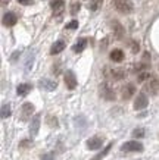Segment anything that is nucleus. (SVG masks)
I'll return each mask as SVG.
<instances>
[{"instance_id": "nucleus-23", "label": "nucleus", "mask_w": 159, "mask_h": 160, "mask_svg": "<svg viewBox=\"0 0 159 160\" xmlns=\"http://www.w3.org/2000/svg\"><path fill=\"white\" fill-rule=\"evenodd\" d=\"M10 116V106L9 104H3L2 106V118L3 119H6V118Z\"/></svg>"}, {"instance_id": "nucleus-16", "label": "nucleus", "mask_w": 159, "mask_h": 160, "mask_svg": "<svg viewBox=\"0 0 159 160\" xmlns=\"http://www.w3.org/2000/svg\"><path fill=\"white\" fill-rule=\"evenodd\" d=\"M65 47H66L65 41H62V40H59V41H55V44H53L52 49H50V54H59L63 49H65Z\"/></svg>"}, {"instance_id": "nucleus-15", "label": "nucleus", "mask_w": 159, "mask_h": 160, "mask_svg": "<svg viewBox=\"0 0 159 160\" xmlns=\"http://www.w3.org/2000/svg\"><path fill=\"white\" fill-rule=\"evenodd\" d=\"M109 58H111V60H114V62L119 63L124 60V52L121 49H114L111 52V54H109Z\"/></svg>"}, {"instance_id": "nucleus-18", "label": "nucleus", "mask_w": 159, "mask_h": 160, "mask_svg": "<svg viewBox=\"0 0 159 160\" xmlns=\"http://www.w3.org/2000/svg\"><path fill=\"white\" fill-rule=\"evenodd\" d=\"M111 78L114 81H121L122 78H125V71L121 68H116V69H112L111 71Z\"/></svg>"}, {"instance_id": "nucleus-33", "label": "nucleus", "mask_w": 159, "mask_h": 160, "mask_svg": "<svg viewBox=\"0 0 159 160\" xmlns=\"http://www.w3.org/2000/svg\"><path fill=\"white\" fill-rule=\"evenodd\" d=\"M59 65L61 63H56V66H53V73H56V75L59 73Z\"/></svg>"}, {"instance_id": "nucleus-7", "label": "nucleus", "mask_w": 159, "mask_h": 160, "mask_svg": "<svg viewBox=\"0 0 159 160\" xmlns=\"http://www.w3.org/2000/svg\"><path fill=\"white\" fill-rule=\"evenodd\" d=\"M33 113H34V104L24 103L22 107H21V121H28Z\"/></svg>"}, {"instance_id": "nucleus-35", "label": "nucleus", "mask_w": 159, "mask_h": 160, "mask_svg": "<svg viewBox=\"0 0 159 160\" xmlns=\"http://www.w3.org/2000/svg\"><path fill=\"white\" fill-rule=\"evenodd\" d=\"M18 54H19V52H15V53H13V56H12V60H15V59L18 58Z\"/></svg>"}, {"instance_id": "nucleus-3", "label": "nucleus", "mask_w": 159, "mask_h": 160, "mask_svg": "<svg viewBox=\"0 0 159 160\" xmlns=\"http://www.w3.org/2000/svg\"><path fill=\"white\" fill-rule=\"evenodd\" d=\"M100 96L108 102H114L115 100V92H114V88L109 85L108 82L102 84L100 85Z\"/></svg>"}, {"instance_id": "nucleus-36", "label": "nucleus", "mask_w": 159, "mask_h": 160, "mask_svg": "<svg viewBox=\"0 0 159 160\" xmlns=\"http://www.w3.org/2000/svg\"><path fill=\"white\" fill-rule=\"evenodd\" d=\"M10 0H2V3H3V5H6V3H9Z\"/></svg>"}, {"instance_id": "nucleus-22", "label": "nucleus", "mask_w": 159, "mask_h": 160, "mask_svg": "<svg viewBox=\"0 0 159 160\" xmlns=\"http://www.w3.org/2000/svg\"><path fill=\"white\" fill-rule=\"evenodd\" d=\"M46 123H47L50 128H58V126H59L58 118H56V116H52V115H49V116L46 118Z\"/></svg>"}, {"instance_id": "nucleus-25", "label": "nucleus", "mask_w": 159, "mask_h": 160, "mask_svg": "<svg viewBox=\"0 0 159 160\" xmlns=\"http://www.w3.org/2000/svg\"><path fill=\"white\" fill-rule=\"evenodd\" d=\"M130 49H131V52H133V53H139L140 46H139V43H137L135 40H131V41H130Z\"/></svg>"}, {"instance_id": "nucleus-8", "label": "nucleus", "mask_w": 159, "mask_h": 160, "mask_svg": "<svg viewBox=\"0 0 159 160\" xmlns=\"http://www.w3.org/2000/svg\"><path fill=\"white\" fill-rule=\"evenodd\" d=\"M134 94H135L134 84H125L124 87L121 88V96H122V98H124V100H130Z\"/></svg>"}, {"instance_id": "nucleus-27", "label": "nucleus", "mask_w": 159, "mask_h": 160, "mask_svg": "<svg viewBox=\"0 0 159 160\" xmlns=\"http://www.w3.org/2000/svg\"><path fill=\"white\" fill-rule=\"evenodd\" d=\"M80 8H81V5H80L78 2L72 3V6H71V15H77L78 10H80Z\"/></svg>"}, {"instance_id": "nucleus-10", "label": "nucleus", "mask_w": 159, "mask_h": 160, "mask_svg": "<svg viewBox=\"0 0 159 160\" xmlns=\"http://www.w3.org/2000/svg\"><path fill=\"white\" fill-rule=\"evenodd\" d=\"M40 122H41V115H35L33 118V121H31V125H29V134H31V137H35L39 134Z\"/></svg>"}, {"instance_id": "nucleus-21", "label": "nucleus", "mask_w": 159, "mask_h": 160, "mask_svg": "<svg viewBox=\"0 0 159 160\" xmlns=\"http://www.w3.org/2000/svg\"><path fill=\"white\" fill-rule=\"evenodd\" d=\"M112 146H114L112 142H111V144H108V146H106L105 148H103V151H100L99 154H96L94 157H93V160H102L106 154H108V153H109V150H111V147H112Z\"/></svg>"}, {"instance_id": "nucleus-32", "label": "nucleus", "mask_w": 159, "mask_h": 160, "mask_svg": "<svg viewBox=\"0 0 159 160\" xmlns=\"http://www.w3.org/2000/svg\"><path fill=\"white\" fill-rule=\"evenodd\" d=\"M21 5H24V6H28V5H31L33 3V0H18Z\"/></svg>"}, {"instance_id": "nucleus-14", "label": "nucleus", "mask_w": 159, "mask_h": 160, "mask_svg": "<svg viewBox=\"0 0 159 160\" xmlns=\"http://www.w3.org/2000/svg\"><path fill=\"white\" fill-rule=\"evenodd\" d=\"M50 6H52L55 15H61L63 12V9H65V2L63 0H53Z\"/></svg>"}, {"instance_id": "nucleus-13", "label": "nucleus", "mask_w": 159, "mask_h": 160, "mask_svg": "<svg viewBox=\"0 0 159 160\" xmlns=\"http://www.w3.org/2000/svg\"><path fill=\"white\" fill-rule=\"evenodd\" d=\"M40 88L41 90H46V91H53L55 88L58 87V84H56V81H52V79H47V78H44V79H41L39 82Z\"/></svg>"}, {"instance_id": "nucleus-29", "label": "nucleus", "mask_w": 159, "mask_h": 160, "mask_svg": "<svg viewBox=\"0 0 159 160\" xmlns=\"http://www.w3.org/2000/svg\"><path fill=\"white\" fill-rule=\"evenodd\" d=\"M75 28H78V21H71L66 25V29H75Z\"/></svg>"}, {"instance_id": "nucleus-4", "label": "nucleus", "mask_w": 159, "mask_h": 160, "mask_svg": "<svg viewBox=\"0 0 159 160\" xmlns=\"http://www.w3.org/2000/svg\"><path fill=\"white\" fill-rule=\"evenodd\" d=\"M145 91L149 92V94H152V96L158 94V91H159V78H150L145 85Z\"/></svg>"}, {"instance_id": "nucleus-17", "label": "nucleus", "mask_w": 159, "mask_h": 160, "mask_svg": "<svg viewBox=\"0 0 159 160\" xmlns=\"http://www.w3.org/2000/svg\"><path fill=\"white\" fill-rule=\"evenodd\" d=\"M31 90H33V85L28 82H24V84H19V85H18L16 92H18V96H27Z\"/></svg>"}, {"instance_id": "nucleus-12", "label": "nucleus", "mask_w": 159, "mask_h": 160, "mask_svg": "<svg viewBox=\"0 0 159 160\" xmlns=\"http://www.w3.org/2000/svg\"><path fill=\"white\" fill-rule=\"evenodd\" d=\"M16 22H18V16L13 12H6L3 15V25L5 27H13Z\"/></svg>"}, {"instance_id": "nucleus-11", "label": "nucleus", "mask_w": 159, "mask_h": 160, "mask_svg": "<svg viewBox=\"0 0 159 160\" xmlns=\"http://www.w3.org/2000/svg\"><path fill=\"white\" fill-rule=\"evenodd\" d=\"M102 144H103V140L100 137H92L87 140V148L88 150H99L102 148Z\"/></svg>"}, {"instance_id": "nucleus-34", "label": "nucleus", "mask_w": 159, "mask_h": 160, "mask_svg": "<svg viewBox=\"0 0 159 160\" xmlns=\"http://www.w3.org/2000/svg\"><path fill=\"white\" fill-rule=\"evenodd\" d=\"M28 144H29V141L24 140V141H21L19 142V147H25V146H28Z\"/></svg>"}, {"instance_id": "nucleus-6", "label": "nucleus", "mask_w": 159, "mask_h": 160, "mask_svg": "<svg viewBox=\"0 0 159 160\" xmlns=\"http://www.w3.org/2000/svg\"><path fill=\"white\" fill-rule=\"evenodd\" d=\"M63 79H65V85H66L68 90H74L77 87V78H75V73L72 71H66Z\"/></svg>"}, {"instance_id": "nucleus-9", "label": "nucleus", "mask_w": 159, "mask_h": 160, "mask_svg": "<svg viewBox=\"0 0 159 160\" xmlns=\"http://www.w3.org/2000/svg\"><path fill=\"white\" fill-rule=\"evenodd\" d=\"M111 27H112V31H114V34L118 40H122L124 38V34H125V31H124V27L121 25V22L118 21H111Z\"/></svg>"}, {"instance_id": "nucleus-28", "label": "nucleus", "mask_w": 159, "mask_h": 160, "mask_svg": "<svg viewBox=\"0 0 159 160\" xmlns=\"http://www.w3.org/2000/svg\"><path fill=\"white\" fill-rule=\"evenodd\" d=\"M102 3V0H93L92 3L88 5V9L90 10H97V8H99V5Z\"/></svg>"}, {"instance_id": "nucleus-20", "label": "nucleus", "mask_w": 159, "mask_h": 160, "mask_svg": "<svg viewBox=\"0 0 159 160\" xmlns=\"http://www.w3.org/2000/svg\"><path fill=\"white\" fill-rule=\"evenodd\" d=\"M147 66H149V63H146V62H141V63H139V65H134V66H133V72L139 75L140 72L146 71V69H147Z\"/></svg>"}, {"instance_id": "nucleus-5", "label": "nucleus", "mask_w": 159, "mask_h": 160, "mask_svg": "<svg viewBox=\"0 0 159 160\" xmlns=\"http://www.w3.org/2000/svg\"><path fill=\"white\" fill-rule=\"evenodd\" d=\"M147 104H149V100H147V96H146L145 92L137 94V97H135V100H134V109L135 110H143V109L147 107Z\"/></svg>"}, {"instance_id": "nucleus-1", "label": "nucleus", "mask_w": 159, "mask_h": 160, "mask_svg": "<svg viewBox=\"0 0 159 160\" xmlns=\"http://www.w3.org/2000/svg\"><path fill=\"white\" fill-rule=\"evenodd\" d=\"M115 9L122 15H130L133 12V3L130 0H112Z\"/></svg>"}, {"instance_id": "nucleus-24", "label": "nucleus", "mask_w": 159, "mask_h": 160, "mask_svg": "<svg viewBox=\"0 0 159 160\" xmlns=\"http://www.w3.org/2000/svg\"><path fill=\"white\" fill-rule=\"evenodd\" d=\"M149 77H150V73L147 72V71H143V72H140L139 75H137V81H139V82H143V81H146Z\"/></svg>"}, {"instance_id": "nucleus-30", "label": "nucleus", "mask_w": 159, "mask_h": 160, "mask_svg": "<svg viewBox=\"0 0 159 160\" xmlns=\"http://www.w3.org/2000/svg\"><path fill=\"white\" fill-rule=\"evenodd\" d=\"M53 157H55V154H53V153H47V154L41 156V160H53Z\"/></svg>"}, {"instance_id": "nucleus-31", "label": "nucleus", "mask_w": 159, "mask_h": 160, "mask_svg": "<svg viewBox=\"0 0 159 160\" xmlns=\"http://www.w3.org/2000/svg\"><path fill=\"white\" fill-rule=\"evenodd\" d=\"M143 62H146V63L150 62V53L149 52H146V53L143 54Z\"/></svg>"}, {"instance_id": "nucleus-26", "label": "nucleus", "mask_w": 159, "mask_h": 160, "mask_svg": "<svg viewBox=\"0 0 159 160\" xmlns=\"http://www.w3.org/2000/svg\"><path fill=\"white\" fill-rule=\"evenodd\" d=\"M133 137H135V138L145 137V129H143V128H135L134 131H133Z\"/></svg>"}, {"instance_id": "nucleus-19", "label": "nucleus", "mask_w": 159, "mask_h": 160, "mask_svg": "<svg viewBox=\"0 0 159 160\" xmlns=\"http://www.w3.org/2000/svg\"><path fill=\"white\" fill-rule=\"evenodd\" d=\"M86 47H87V40L86 38H81V40H78V43L72 47V50L75 52V53H81V52H84V49H86Z\"/></svg>"}, {"instance_id": "nucleus-2", "label": "nucleus", "mask_w": 159, "mask_h": 160, "mask_svg": "<svg viewBox=\"0 0 159 160\" xmlns=\"http://www.w3.org/2000/svg\"><path fill=\"white\" fill-rule=\"evenodd\" d=\"M121 150L125 151V153H137V151H143L145 150V147H143V144L141 142H139V141H125L124 144H122V147H121Z\"/></svg>"}]
</instances>
